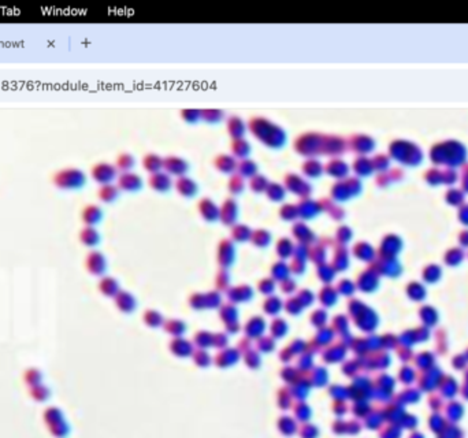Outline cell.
I'll use <instances>...</instances> for the list:
<instances>
[{"instance_id": "obj_53", "label": "cell", "mask_w": 468, "mask_h": 438, "mask_svg": "<svg viewBox=\"0 0 468 438\" xmlns=\"http://www.w3.org/2000/svg\"><path fill=\"white\" fill-rule=\"evenodd\" d=\"M312 257H314V259H322V260H323L325 253H323V252H320V249H315L314 253H312Z\"/></svg>"}, {"instance_id": "obj_8", "label": "cell", "mask_w": 468, "mask_h": 438, "mask_svg": "<svg viewBox=\"0 0 468 438\" xmlns=\"http://www.w3.org/2000/svg\"><path fill=\"white\" fill-rule=\"evenodd\" d=\"M226 130L229 133V136L231 137V140H237V138H244L245 133L248 130V125L247 122L238 116V115H230L227 119H226Z\"/></svg>"}, {"instance_id": "obj_22", "label": "cell", "mask_w": 468, "mask_h": 438, "mask_svg": "<svg viewBox=\"0 0 468 438\" xmlns=\"http://www.w3.org/2000/svg\"><path fill=\"white\" fill-rule=\"evenodd\" d=\"M236 214H237V204L234 200H226L223 203V206H222V220L225 222L226 224H230L234 222V218H236Z\"/></svg>"}, {"instance_id": "obj_20", "label": "cell", "mask_w": 468, "mask_h": 438, "mask_svg": "<svg viewBox=\"0 0 468 438\" xmlns=\"http://www.w3.org/2000/svg\"><path fill=\"white\" fill-rule=\"evenodd\" d=\"M134 166H136V158L133 156L132 153L123 152L121 155H118V158L115 160V167L118 171L129 173V171H132Z\"/></svg>"}, {"instance_id": "obj_31", "label": "cell", "mask_w": 468, "mask_h": 438, "mask_svg": "<svg viewBox=\"0 0 468 438\" xmlns=\"http://www.w3.org/2000/svg\"><path fill=\"white\" fill-rule=\"evenodd\" d=\"M99 288L101 293H104L105 296L118 295V284L114 278H103L100 281Z\"/></svg>"}, {"instance_id": "obj_45", "label": "cell", "mask_w": 468, "mask_h": 438, "mask_svg": "<svg viewBox=\"0 0 468 438\" xmlns=\"http://www.w3.org/2000/svg\"><path fill=\"white\" fill-rule=\"evenodd\" d=\"M249 234H251V231L245 226H237L236 229L233 230V237L237 238V240H245V238H248Z\"/></svg>"}, {"instance_id": "obj_2", "label": "cell", "mask_w": 468, "mask_h": 438, "mask_svg": "<svg viewBox=\"0 0 468 438\" xmlns=\"http://www.w3.org/2000/svg\"><path fill=\"white\" fill-rule=\"evenodd\" d=\"M52 184L62 191H77L87 184V175L77 167H63L52 175Z\"/></svg>"}, {"instance_id": "obj_41", "label": "cell", "mask_w": 468, "mask_h": 438, "mask_svg": "<svg viewBox=\"0 0 468 438\" xmlns=\"http://www.w3.org/2000/svg\"><path fill=\"white\" fill-rule=\"evenodd\" d=\"M277 251H278V253H280L282 257H287L293 251L292 242L289 240H286V238H282V240L278 242V245H277Z\"/></svg>"}, {"instance_id": "obj_10", "label": "cell", "mask_w": 468, "mask_h": 438, "mask_svg": "<svg viewBox=\"0 0 468 438\" xmlns=\"http://www.w3.org/2000/svg\"><path fill=\"white\" fill-rule=\"evenodd\" d=\"M237 164L238 160L231 155H226V153H219L218 156H215L214 159V167L222 174H234L237 173Z\"/></svg>"}, {"instance_id": "obj_36", "label": "cell", "mask_w": 468, "mask_h": 438, "mask_svg": "<svg viewBox=\"0 0 468 438\" xmlns=\"http://www.w3.org/2000/svg\"><path fill=\"white\" fill-rule=\"evenodd\" d=\"M41 378H43V375H41L40 370L34 368V367L29 368V370H26V372H25V382L28 383L30 388H32V386H36V385H40V383H41Z\"/></svg>"}, {"instance_id": "obj_32", "label": "cell", "mask_w": 468, "mask_h": 438, "mask_svg": "<svg viewBox=\"0 0 468 438\" xmlns=\"http://www.w3.org/2000/svg\"><path fill=\"white\" fill-rule=\"evenodd\" d=\"M50 389L47 388L45 385L43 383H40V385H36V386H32L30 388V396L33 397L36 401H39V403H43L45 400L50 397Z\"/></svg>"}, {"instance_id": "obj_14", "label": "cell", "mask_w": 468, "mask_h": 438, "mask_svg": "<svg viewBox=\"0 0 468 438\" xmlns=\"http://www.w3.org/2000/svg\"><path fill=\"white\" fill-rule=\"evenodd\" d=\"M252 151L251 147V142L244 137V138H237V140H231L230 142V152L231 156L237 159V160H243L249 156V153Z\"/></svg>"}, {"instance_id": "obj_4", "label": "cell", "mask_w": 468, "mask_h": 438, "mask_svg": "<svg viewBox=\"0 0 468 438\" xmlns=\"http://www.w3.org/2000/svg\"><path fill=\"white\" fill-rule=\"evenodd\" d=\"M283 185H285V189L297 195V196L303 197V199H307L312 193L311 184L296 173H287L283 178Z\"/></svg>"}, {"instance_id": "obj_44", "label": "cell", "mask_w": 468, "mask_h": 438, "mask_svg": "<svg viewBox=\"0 0 468 438\" xmlns=\"http://www.w3.org/2000/svg\"><path fill=\"white\" fill-rule=\"evenodd\" d=\"M298 215V210L293 204H286L281 208V217L285 219H293Z\"/></svg>"}, {"instance_id": "obj_35", "label": "cell", "mask_w": 468, "mask_h": 438, "mask_svg": "<svg viewBox=\"0 0 468 438\" xmlns=\"http://www.w3.org/2000/svg\"><path fill=\"white\" fill-rule=\"evenodd\" d=\"M348 195H349V191H348L345 181H338L331 188V196L337 200H344V199H347Z\"/></svg>"}, {"instance_id": "obj_27", "label": "cell", "mask_w": 468, "mask_h": 438, "mask_svg": "<svg viewBox=\"0 0 468 438\" xmlns=\"http://www.w3.org/2000/svg\"><path fill=\"white\" fill-rule=\"evenodd\" d=\"M80 240L83 242L84 245L87 246H94L99 242V233L92 227V226H87L81 230L80 233Z\"/></svg>"}, {"instance_id": "obj_43", "label": "cell", "mask_w": 468, "mask_h": 438, "mask_svg": "<svg viewBox=\"0 0 468 438\" xmlns=\"http://www.w3.org/2000/svg\"><path fill=\"white\" fill-rule=\"evenodd\" d=\"M252 240L258 246H265L267 245L269 242H270V234L267 233V231H263V230H259V231H256L252 237Z\"/></svg>"}, {"instance_id": "obj_40", "label": "cell", "mask_w": 468, "mask_h": 438, "mask_svg": "<svg viewBox=\"0 0 468 438\" xmlns=\"http://www.w3.org/2000/svg\"><path fill=\"white\" fill-rule=\"evenodd\" d=\"M48 427H50L51 434L56 438L65 437V436L67 434V432H69V427H67L66 422L65 421L58 422V423H55V425H51V426H48Z\"/></svg>"}, {"instance_id": "obj_13", "label": "cell", "mask_w": 468, "mask_h": 438, "mask_svg": "<svg viewBox=\"0 0 468 438\" xmlns=\"http://www.w3.org/2000/svg\"><path fill=\"white\" fill-rule=\"evenodd\" d=\"M149 186L156 192H167L173 185V181H171L170 175L165 173V171H159V173H155V174L149 175L148 180Z\"/></svg>"}, {"instance_id": "obj_3", "label": "cell", "mask_w": 468, "mask_h": 438, "mask_svg": "<svg viewBox=\"0 0 468 438\" xmlns=\"http://www.w3.org/2000/svg\"><path fill=\"white\" fill-rule=\"evenodd\" d=\"M322 133L318 131H305L294 138L293 141V149L305 158H316L320 155L322 149Z\"/></svg>"}, {"instance_id": "obj_34", "label": "cell", "mask_w": 468, "mask_h": 438, "mask_svg": "<svg viewBox=\"0 0 468 438\" xmlns=\"http://www.w3.org/2000/svg\"><path fill=\"white\" fill-rule=\"evenodd\" d=\"M181 118L187 123H197L198 120H201V110L184 109L181 111Z\"/></svg>"}, {"instance_id": "obj_18", "label": "cell", "mask_w": 468, "mask_h": 438, "mask_svg": "<svg viewBox=\"0 0 468 438\" xmlns=\"http://www.w3.org/2000/svg\"><path fill=\"white\" fill-rule=\"evenodd\" d=\"M258 171H259V166L252 159L247 158L243 159V160H238L237 173L243 178H252L254 175L258 174Z\"/></svg>"}, {"instance_id": "obj_42", "label": "cell", "mask_w": 468, "mask_h": 438, "mask_svg": "<svg viewBox=\"0 0 468 438\" xmlns=\"http://www.w3.org/2000/svg\"><path fill=\"white\" fill-rule=\"evenodd\" d=\"M353 170H355L358 174H367L370 170H371V166H370V162L367 159L359 158L356 162H353Z\"/></svg>"}, {"instance_id": "obj_24", "label": "cell", "mask_w": 468, "mask_h": 438, "mask_svg": "<svg viewBox=\"0 0 468 438\" xmlns=\"http://www.w3.org/2000/svg\"><path fill=\"white\" fill-rule=\"evenodd\" d=\"M198 208H200V213L203 215L204 218L208 219V220H214L215 218H218L219 211L215 206L214 203L208 200V199H204L201 202L198 203Z\"/></svg>"}, {"instance_id": "obj_5", "label": "cell", "mask_w": 468, "mask_h": 438, "mask_svg": "<svg viewBox=\"0 0 468 438\" xmlns=\"http://www.w3.org/2000/svg\"><path fill=\"white\" fill-rule=\"evenodd\" d=\"M345 149H347V141L342 137L336 136V134H323L322 136L320 155L337 158L338 155L345 152Z\"/></svg>"}, {"instance_id": "obj_7", "label": "cell", "mask_w": 468, "mask_h": 438, "mask_svg": "<svg viewBox=\"0 0 468 438\" xmlns=\"http://www.w3.org/2000/svg\"><path fill=\"white\" fill-rule=\"evenodd\" d=\"M163 171L169 175H176V177H185L189 171V163L184 158L180 156H166L163 158Z\"/></svg>"}, {"instance_id": "obj_6", "label": "cell", "mask_w": 468, "mask_h": 438, "mask_svg": "<svg viewBox=\"0 0 468 438\" xmlns=\"http://www.w3.org/2000/svg\"><path fill=\"white\" fill-rule=\"evenodd\" d=\"M91 175H92L94 181H96L100 185H108L118 177V170H116L115 164L100 162L91 169Z\"/></svg>"}, {"instance_id": "obj_52", "label": "cell", "mask_w": 468, "mask_h": 438, "mask_svg": "<svg viewBox=\"0 0 468 438\" xmlns=\"http://www.w3.org/2000/svg\"><path fill=\"white\" fill-rule=\"evenodd\" d=\"M294 288V282L293 281H285L283 285H282V289L285 290V292H290Z\"/></svg>"}, {"instance_id": "obj_19", "label": "cell", "mask_w": 468, "mask_h": 438, "mask_svg": "<svg viewBox=\"0 0 468 438\" xmlns=\"http://www.w3.org/2000/svg\"><path fill=\"white\" fill-rule=\"evenodd\" d=\"M101 219V210L94 204H89L83 210V220L87 226H94Z\"/></svg>"}, {"instance_id": "obj_29", "label": "cell", "mask_w": 468, "mask_h": 438, "mask_svg": "<svg viewBox=\"0 0 468 438\" xmlns=\"http://www.w3.org/2000/svg\"><path fill=\"white\" fill-rule=\"evenodd\" d=\"M270 184V181L266 178L263 174L254 175L252 178H249V189L255 193H263L267 189V186Z\"/></svg>"}, {"instance_id": "obj_12", "label": "cell", "mask_w": 468, "mask_h": 438, "mask_svg": "<svg viewBox=\"0 0 468 438\" xmlns=\"http://www.w3.org/2000/svg\"><path fill=\"white\" fill-rule=\"evenodd\" d=\"M301 173L308 178H318L325 173V164L318 158L305 159L301 164Z\"/></svg>"}, {"instance_id": "obj_38", "label": "cell", "mask_w": 468, "mask_h": 438, "mask_svg": "<svg viewBox=\"0 0 468 438\" xmlns=\"http://www.w3.org/2000/svg\"><path fill=\"white\" fill-rule=\"evenodd\" d=\"M293 233H294V235L297 237L298 240L304 241V242H308L309 240H312V233H311V230L305 224H296L293 227Z\"/></svg>"}, {"instance_id": "obj_23", "label": "cell", "mask_w": 468, "mask_h": 438, "mask_svg": "<svg viewBox=\"0 0 468 438\" xmlns=\"http://www.w3.org/2000/svg\"><path fill=\"white\" fill-rule=\"evenodd\" d=\"M118 193H119V188L112 185V184H108V185L100 186V189L97 191V196L101 202L111 203L118 197Z\"/></svg>"}, {"instance_id": "obj_50", "label": "cell", "mask_w": 468, "mask_h": 438, "mask_svg": "<svg viewBox=\"0 0 468 438\" xmlns=\"http://www.w3.org/2000/svg\"><path fill=\"white\" fill-rule=\"evenodd\" d=\"M292 268H293V270H294V271H297V273H301V271H303V270H304L303 260H301V259H296V260L293 262Z\"/></svg>"}, {"instance_id": "obj_25", "label": "cell", "mask_w": 468, "mask_h": 438, "mask_svg": "<svg viewBox=\"0 0 468 438\" xmlns=\"http://www.w3.org/2000/svg\"><path fill=\"white\" fill-rule=\"evenodd\" d=\"M349 147L353 151H356L359 153H364L371 149V142L367 137L364 136H353L349 138Z\"/></svg>"}, {"instance_id": "obj_21", "label": "cell", "mask_w": 468, "mask_h": 438, "mask_svg": "<svg viewBox=\"0 0 468 438\" xmlns=\"http://www.w3.org/2000/svg\"><path fill=\"white\" fill-rule=\"evenodd\" d=\"M298 214L304 217V218H311V217H315L316 214L319 213L320 206L316 202H312V200H308V199H304L303 202L298 204Z\"/></svg>"}, {"instance_id": "obj_9", "label": "cell", "mask_w": 468, "mask_h": 438, "mask_svg": "<svg viewBox=\"0 0 468 438\" xmlns=\"http://www.w3.org/2000/svg\"><path fill=\"white\" fill-rule=\"evenodd\" d=\"M118 188L125 192H136L143 186V178L133 171L118 175Z\"/></svg>"}, {"instance_id": "obj_51", "label": "cell", "mask_w": 468, "mask_h": 438, "mask_svg": "<svg viewBox=\"0 0 468 438\" xmlns=\"http://www.w3.org/2000/svg\"><path fill=\"white\" fill-rule=\"evenodd\" d=\"M300 299L305 303H309V301H312V293H309L308 290H303L300 295Z\"/></svg>"}, {"instance_id": "obj_39", "label": "cell", "mask_w": 468, "mask_h": 438, "mask_svg": "<svg viewBox=\"0 0 468 438\" xmlns=\"http://www.w3.org/2000/svg\"><path fill=\"white\" fill-rule=\"evenodd\" d=\"M219 259L222 264H225V266H229L233 260V248L229 242H223L222 245H220V253H219Z\"/></svg>"}, {"instance_id": "obj_15", "label": "cell", "mask_w": 468, "mask_h": 438, "mask_svg": "<svg viewBox=\"0 0 468 438\" xmlns=\"http://www.w3.org/2000/svg\"><path fill=\"white\" fill-rule=\"evenodd\" d=\"M87 268L91 274L94 275H100L104 273L105 270V259L100 252H91L87 256Z\"/></svg>"}, {"instance_id": "obj_33", "label": "cell", "mask_w": 468, "mask_h": 438, "mask_svg": "<svg viewBox=\"0 0 468 438\" xmlns=\"http://www.w3.org/2000/svg\"><path fill=\"white\" fill-rule=\"evenodd\" d=\"M44 421L45 423L51 426V425H55L58 422L63 421V414H62V411L59 408H56V407H50V408H47L44 412Z\"/></svg>"}, {"instance_id": "obj_30", "label": "cell", "mask_w": 468, "mask_h": 438, "mask_svg": "<svg viewBox=\"0 0 468 438\" xmlns=\"http://www.w3.org/2000/svg\"><path fill=\"white\" fill-rule=\"evenodd\" d=\"M227 188H229V191L233 195H240L244 191V188H245V178H243L238 173L231 174L230 180L227 182Z\"/></svg>"}, {"instance_id": "obj_46", "label": "cell", "mask_w": 468, "mask_h": 438, "mask_svg": "<svg viewBox=\"0 0 468 438\" xmlns=\"http://www.w3.org/2000/svg\"><path fill=\"white\" fill-rule=\"evenodd\" d=\"M287 271H289V270H287V267L283 264V263H278V264L274 266V268H273V273H274V275H276L278 279L286 278Z\"/></svg>"}, {"instance_id": "obj_11", "label": "cell", "mask_w": 468, "mask_h": 438, "mask_svg": "<svg viewBox=\"0 0 468 438\" xmlns=\"http://www.w3.org/2000/svg\"><path fill=\"white\" fill-rule=\"evenodd\" d=\"M325 173L337 180H344L349 173V166L342 159L333 158L325 163Z\"/></svg>"}, {"instance_id": "obj_49", "label": "cell", "mask_w": 468, "mask_h": 438, "mask_svg": "<svg viewBox=\"0 0 468 438\" xmlns=\"http://www.w3.org/2000/svg\"><path fill=\"white\" fill-rule=\"evenodd\" d=\"M319 277L323 279V281H329V279L331 278L330 268H327L326 266H323V267L319 270Z\"/></svg>"}, {"instance_id": "obj_1", "label": "cell", "mask_w": 468, "mask_h": 438, "mask_svg": "<svg viewBox=\"0 0 468 438\" xmlns=\"http://www.w3.org/2000/svg\"><path fill=\"white\" fill-rule=\"evenodd\" d=\"M247 125L249 133L266 147L280 149L286 144L287 134L285 129L266 116H252Z\"/></svg>"}, {"instance_id": "obj_37", "label": "cell", "mask_w": 468, "mask_h": 438, "mask_svg": "<svg viewBox=\"0 0 468 438\" xmlns=\"http://www.w3.org/2000/svg\"><path fill=\"white\" fill-rule=\"evenodd\" d=\"M116 304L118 307L123 310V311H129V310H132L133 304H134V301H133V297L129 293H125V292H119L118 295H116Z\"/></svg>"}, {"instance_id": "obj_16", "label": "cell", "mask_w": 468, "mask_h": 438, "mask_svg": "<svg viewBox=\"0 0 468 438\" xmlns=\"http://www.w3.org/2000/svg\"><path fill=\"white\" fill-rule=\"evenodd\" d=\"M174 185H176L177 192H178L180 195H182V196L192 197L197 193V184H196L192 178L187 177V175L177 178Z\"/></svg>"}, {"instance_id": "obj_28", "label": "cell", "mask_w": 468, "mask_h": 438, "mask_svg": "<svg viewBox=\"0 0 468 438\" xmlns=\"http://www.w3.org/2000/svg\"><path fill=\"white\" fill-rule=\"evenodd\" d=\"M285 193H286L285 186H282L278 182H270L269 186H267V189H266V195L273 202H281L282 199L285 197Z\"/></svg>"}, {"instance_id": "obj_26", "label": "cell", "mask_w": 468, "mask_h": 438, "mask_svg": "<svg viewBox=\"0 0 468 438\" xmlns=\"http://www.w3.org/2000/svg\"><path fill=\"white\" fill-rule=\"evenodd\" d=\"M225 118V111L220 109H203L201 110V120L207 123H219Z\"/></svg>"}, {"instance_id": "obj_17", "label": "cell", "mask_w": 468, "mask_h": 438, "mask_svg": "<svg viewBox=\"0 0 468 438\" xmlns=\"http://www.w3.org/2000/svg\"><path fill=\"white\" fill-rule=\"evenodd\" d=\"M143 169L149 174H155L163 170V158L158 153H147L143 158Z\"/></svg>"}, {"instance_id": "obj_47", "label": "cell", "mask_w": 468, "mask_h": 438, "mask_svg": "<svg viewBox=\"0 0 468 438\" xmlns=\"http://www.w3.org/2000/svg\"><path fill=\"white\" fill-rule=\"evenodd\" d=\"M320 300L323 301L325 304L327 303H331V301L334 300V292L329 288H325V289L320 292Z\"/></svg>"}, {"instance_id": "obj_48", "label": "cell", "mask_w": 468, "mask_h": 438, "mask_svg": "<svg viewBox=\"0 0 468 438\" xmlns=\"http://www.w3.org/2000/svg\"><path fill=\"white\" fill-rule=\"evenodd\" d=\"M259 288L263 293H270L271 290L274 289V282H273L271 279H263V281L260 282Z\"/></svg>"}]
</instances>
